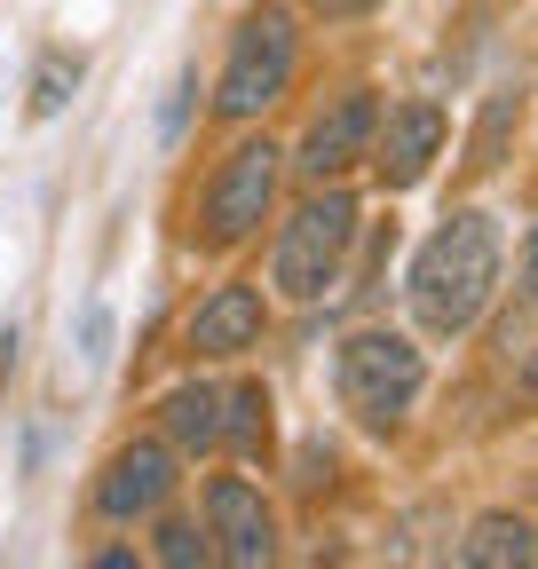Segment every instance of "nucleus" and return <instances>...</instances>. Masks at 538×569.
Listing matches in <instances>:
<instances>
[{"mask_svg": "<svg viewBox=\"0 0 538 569\" xmlns=\"http://www.w3.org/2000/svg\"><path fill=\"white\" fill-rule=\"evenodd\" d=\"M17 365V332H0V372H9Z\"/></svg>", "mask_w": 538, "mask_h": 569, "instance_id": "nucleus-22", "label": "nucleus"}, {"mask_svg": "<svg viewBox=\"0 0 538 569\" xmlns=\"http://www.w3.org/2000/svg\"><path fill=\"white\" fill-rule=\"evenodd\" d=\"M349 246H357V198L349 190H317L286 213L278 246H269V284H278V301L293 309H317L332 284L349 269Z\"/></svg>", "mask_w": 538, "mask_h": 569, "instance_id": "nucleus-2", "label": "nucleus"}, {"mask_svg": "<svg viewBox=\"0 0 538 569\" xmlns=\"http://www.w3.org/2000/svg\"><path fill=\"white\" fill-rule=\"evenodd\" d=\"M222 443H238V451H269V388H261V380H246V388L222 396Z\"/></svg>", "mask_w": 538, "mask_h": 569, "instance_id": "nucleus-13", "label": "nucleus"}, {"mask_svg": "<svg viewBox=\"0 0 538 569\" xmlns=\"http://www.w3.org/2000/svg\"><path fill=\"white\" fill-rule=\"evenodd\" d=\"M190 96H198V63H182V80H175V103H167V119H159V134H167V142L190 127Z\"/></svg>", "mask_w": 538, "mask_h": 569, "instance_id": "nucleus-17", "label": "nucleus"}, {"mask_svg": "<svg viewBox=\"0 0 538 569\" xmlns=\"http://www.w3.org/2000/svg\"><path fill=\"white\" fill-rule=\"evenodd\" d=\"M522 396L538 403V348H530V365H522Z\"/></svg>", "mask_w": 538, "mask_h": 569, "instance_id": "nucleus-21", "label": "nucleus"}, {"mask_svg": "<svg viewBox=\"0 0 538 569\" xmlns=\"http://www.w3.org/2000/svg\"><path fill=\"white\" fill-rule=\"evenodd\" d=\"M499 269H507V246H499V222L476 206L444 213V230L412 253V277H404V301H412L420 332L436 340H459L499 293Z\"/></svg>", "mask_w": 538, "mask_h": 569, "instance_id": "nucleus-1", "label": "nucleus"}, {"mask_svg": "<svg viewBox=\"0 0 538 569\" xmlns=\"http://www.w3.org/2000/svg\"><path fill=\"white\" fill-rule=\"evenodd\" d=\"M522 301L538 309V230H530V246H522Z\"/></svg>", "mask_w": 538, "mask_h": 569, "instance_id": "nucleus-19", "label": "nucleus"}, {"mask_svg": "<svg viewBox=\"0 0 538 569\" xmlns=\"http://www.w3.org/2000/svg\"><path fill=\"white\" fill-rule=\"evenodd\" d=\"M444 134H451V119H444V103H428V96L380 111V127H372V167H380V182H388V190H412V182L436 167Z\"/></svg>", "mask_w": 538, "mask_h": 569, "instance_id": "nucleus-7", "label": "nucleus"}, {"mask_svg": "<svg viewBox=\"0 0 538 569\" xmlns=\"http://www.w3.org/2000/svg\"><path fill=\"white\" fill-rule=\"evenodd\" d=\"M522 127V88H499L491 103H484V127H476V142H467V167L476 174H491L499 167V142Z\"/></svg>", "mask_w": 538, "mask_h": 569, "instance_id": "nucleus-14", "label": "nucleus"}, {"mask_svg": "<svg viewBox=\"0 0 538 569\" xmlns=\"http://www.w3.org/2000/svg\"><path fill=\"white\" fill-rule=\"evenodd\" d=\"M372 127H380V103H372V88H349L332 111H317L309 119V134H301V174L309 182H332V174H349L357 159H372Z\"/></svg>", "mask_w": 538, "mask_h": 569, "instance_id": "nucleus-8", "label": "nucleus"}, {"mask_svg": "<svg viewBox=\"0 0 538 569\" xmlns=\"http://www.w3.org/2000/svg\"><path fill=\"white\" fill-rule=\"evenodd\" d=\"M207 538H215V569H278V515L238 475L207 482Z\"/></svg>", "mask_w": 538, "mask_h": 569, "instance_id": "nucleus-6", "label": "nucleus"}, {"mask_svg": "<svg viewBox=\"0 0 538 569\" xmlns=\"http://www.w3.org/2000/svg\"><path fill=\"white\" fill-rule=\"evenodd\" d=\"M278 174H286V151L269 134L261 142H238V151L215 167V182H207L198 238H207V246H246L269 222V206H278Z\"/></svg>", "mask_w": 538, "mask_h": 569, "instance_id": "nucleus-5", "label": "nucleus"}, {"mask_svg": "<svg viewBox=\"0 0 538 569\" xmlns=\"http://www.w3.org/2000/svg\"><path fill=\"white\" fill-rule=\"evenodd\" d=\"M159 427H167V443L175 451H215L222 443V388H207V380H190V388H175L167 403H159Z\"/></svg>", "mask_w": 538, "mask_h": 569, "instance_id": "nucleus-12", "label": "nucleus"}, {"mask_svg": "<svg viewBox=\"0 0 538 569\" xmlns=\"http://www.w3.org/2000/svg\"><path fill=\"white\" fill-rule=\"evenodd\" d=\"M459 569H538V522L507 515V507L476 515L459 538Z\"/></svg>", "mask_w": 538, "mask_h": 569, "instance_id": "nucleus-11", "label": "nucleus"}, {"mask_svg": "<svg viewBox=\"0 0 538 569\" xmlns=\"http://www.w3.org/2000/svg\"><path fill=\"white\" fill-rule=\"evenodd\" d=\"M372 9H388V0H309V17H325V24H357Z\"/></svg>", "mask_w": 538, "mask_h": 569, "instance_id": "nucleus-18", "label": "nucleus"}, {"mask_svg": "<svg viewBox=\"0 0 538 569\" xmlns=\"http://www.w3.org/2000/svg\"><path fill=\"white\" fill-rule=\"evenodd\" d=\"M293 71H301V24H293V9L261 0V9L238 24L230 56H222L215 111H222V119H261L269 103H278V96L293 88Z\"/></svg>", "mask_w": 538, "mask_h": 569, "instance_id": "nucleus-3", "label": "nucleus"}, {"mask_svg": "<svg viewBox=\"0 0 538 569\" xmlns=\"http://www.w3.org/2000/svg\"><path fill=\"white\" fill-rule=\"evenodd\" d=\"M159 561H167V569H215V538L198 530L190 515H167V522H159Z\"/></svg>", "mask_w": 538, "mask_h": 569, "instance_id": "nucleus-16", "label": "nucleus"}, {"mask_svg": "<svg viewBox=\"0 0 538 569\" xmlns=\"http://www.w3.org/2000/svg\"><path fill=\"white\" fill-rule=\"evenodd\" d=\"M88 569H143V561H134V553H127V546H103V553H96V561H88Z\"/></svg>", "mask_w": 538, "mask_h": 569, "instance_id": "nucleus-20", "label": "nucleus"}, {"mask_svg": "<svg viewBox=\"0 0 538 569\" xmlns=\"http://www.w3.org/2000/svg\"><path fill=\"white\" fill-rule=\"evenodd\" d=\"M167 498H175V451L167 443H127V451H111V467L96 482V515L103 522H143Z\"/></svg>", "mask_w": 538, "mask_h": 569, "instance_id": "nucleus-9", "label": "nucleus"}, {"mask_svg": "<svg viewBox=\"0 0 538 569\" xmlns=\"http://www.w3.org/2000/svg\"><path fill=\"white\" fill-rule=\"evenodd\" d=\"M261 293L253 284H215L207 301H198V317H190V348L198 356H246L253 340H261Z\"/></svg>", "mask_w": 538, "mask_h": 569, "instance_id": "nucleus-10", "label": "nucleus"}, {"mask_svg": "<svg viewBox=\"0 0 538 569\" xmlns=\"http://www.w3.org/2000/svg\"><path fill=\"white\" fill-rule=\"evenodd\" d=\"M72 88H80V56L48 48V56H40V71H32V119H56L63 103H72Z\"/></svg>", "mask_w": 538, "mask_h": 569, "instance_id": "nucleus-15", "label": "nucleus"}, {"mask_svg": "<svg viewBox=\"0 0 538 569\" xmlns=\"http://www.w3.org/2000/svg\"><path fill=\"white\" fill-rule=\"evenodd\" d=\"M332 388H341V403L372 427V436H388V427L420 403L428 388V365H420V348L404 340V332H349L341 356H332Z\"/></svg>", "mask_w": 538, "mask_h": 569, "instance_id": "nucleus-4", "label": "nucleus"}]
</instances>
